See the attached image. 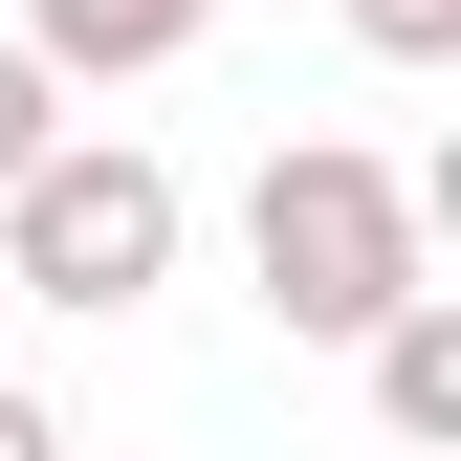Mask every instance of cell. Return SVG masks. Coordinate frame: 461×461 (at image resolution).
Instances as JSON below:
<instances>
[{
	"label": "cell",
	"mask_w": 461,
	"mask_h": 461,
	"mask_svg": "<svg viewBox=\"0 0 461 461\" xmlns=\"http://www.w3.org/2000/svg\"><path fill=\"white\" fill-rule=\"evenodd\" d=\"M242 285H264V330H308V352H374V330L439 285V198L395 176V154H352V132H285L242 176Z\"/></svg>",
	"instance_id": "1"
},
{
	"label": "cell",
	"mask_w": 461,
	"mask_h": 461,
	"mask_svg": "<svg viewBox=\"0 0 461 461\" xmlns=\"http://www.w3.org/2000/svg\"><path fill=\"white\" fill-rule=\"evenodd\" d=\"M176 242H198V198H176V154H132V132H67L23 198H0V285H44V308H154L176 285Z\"/></svg>",
	"instance_id": "2"
},
{
	"label": "cell",
	"mask_w": 461,
	"mask_h": 461,
	"mask_svg": "<svg viewBox=\"0 0 461 461\" xmlns=\"http://www.w3.org/2000/svg\"><path fill=\"white\" fill-rule=\"evenodd\" d=\"M23 44L44 88H132V67H176V44H220V0H23Z\"/></svg>",
	"instance_id": "3"
},
{
	"label": "cell",
	"mask_w": 461,
	"mask_h": 461,
	"mask_svg": "<svg viewBox=\"0 0 461 461\" xmlns=\"http://www.w3.org/2000/svg\"><path fill=\"white\" fill-rule=\"evenodd\" d=\"M374 418L395 439H461V285H418V308L374 330Z\"/></svg>",
	"instance_id": "4"
},
{
	"label": "cell",
	"mask_w": 461,
	"mask_h": 461,
	"mask_svg": "<svg viewBox=\"0 0 461 461\" xmlns=\"http://www.w3.org/2000/svg\"><path fill=\"white\" fill-rule=\"evenodd\" d=\"M44 154H67V88H44V67H23V44H0V198H23V176H44Z\"/></svg>",
	"instance_id": "5"
},
{
	"label": "cell",
	"mask_w": 461,
	"mask_h": 461,
	"mask_svg": "<svg viewBox=\"0 0 461 461\" xmlns=\"http://www.w3.org/2000/svg\"><path fill=\"white\" fill-rule=\"evenodd\" d=\"M352 44L374 67H461V0H352Z\"/></svg>",
	"instance_id": "6"
},
{
	"label": "cell",
	"mask_w": 461,
	"mask_h": 461,
	"mask_svg": "<svg viewBox=\"0 0 461 461\" xmlns=\"http://www.w3.org/2000/svg\"><path fill=\"white\" fill-rule=\"evenodd\" d=\"M0 461H88V439H67V418H44V395H0Z\"/></svg>",
	"instance_id": "7"
}]
</instances>
